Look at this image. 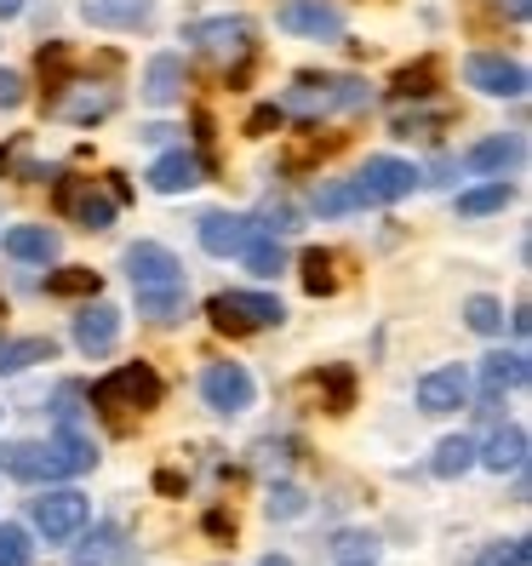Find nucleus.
Wrapping results in <instances>:
<instances>
[{
  "instance_id": "f257e3e1",
  "label": "nucleus",
  "mask_w": 532,
  "mask_h": 566,
  "mask_svg": "<svg viewBox=\"0 0 532 566\" xmlns=\"http://www.w3.org/2000/svg\"><path fill=\"white\" fill-rule=\"evenodd\" d=\"M413 184H418V166L413 160L373 155L355 178L315 189V212L321 218H344V212H361V207H389V201H401V195H413Z\"/></svg>"
},
{
  "instance_id": "f03ea898",
  "label": "nucleus",
  "mask_w": 532,
  "mask_h": 566,
  "mask_svg": "<svg viewBox=\"0 0 532 566\" xmlns=\"http://www.w3.org/2000/svg\"><path fill=\"white\" fill-rule=\"evenodd\" d=\"M97 452L86 436H75V429H63V436L52 447L41 441H18V447H0V470H7L12 481H29V486H46V481H63V475H81L92 470Z\"/></svg>"
},
{
  "instance_id": "7ed1b4c3",
  "label": "nucleus",
  "mask_w": 532,
  "mask_h": 566,
  "mask_svg": "<svg viewBox=\"0 0 532 566\" xmlns=\"http://www.w3.org/2000/svg\"><path fill=\"white\" fill-rule=\"evenodd\" d=\"M373 104V92L350 81V75H298L286 92H281V115L292 120H326V115H355V109H367Z\"/></svg>"
},
{
  "instance_id": "20e7f679",
  "label": "nucleus",
  "mask_w": 532,
  "mask_h": 566,
  "mask_svg": "<svg viewBox=\"0 0 532 566\" xmlns=\"http://www.w3.org/2000/svg\"><path fill=\"white\" fill-rule=\"evenodd\" d=\"M160 395H166V384H160L155 366H149V360H126V366H115L109 378L92 384V407L104 412L109 423H126V418L155 412Z\"/></svg>"
},
{
  "instance_id": "39448f33",
  "label": "nucleus",
  "mask_w": 532,
  "mask_h": 566,
  "mask_svg": "<svg viewBox=\"0 0 532 566\" xmlns=\"http://www.w3.org/2000/svg\"><path fill=\"white\" fill-rule=\"evenodd\" d=\"M207 315H212L218 332H229V338H252V332H270V326L286 321L275 292H218L207 304Z\"/></svg>"
},
{
  "instance_id": "423d86ee",
  "label": "nucleus",
  "mask_w": 532,
  "mask_h": 566,
  "mask_svg": "<svg viewBox=\"0 0 532 566\" xmlns=\"http://www.w3.org/2000/svg\"><path fill=\"white\" fill-rule=\"evenodd\" d=\"M86 521H92V504H86V497H81L75 486L35 497V526L46 532V544H70V538H81Z\"/></svg>"
},
{
  "instance_id": "0eeeda50",
  "label": "nucleus",
  "mask_w": 532,
  "mask_h": 566,
  "mask_svg": "<svg viewBox=\"0 0 532 566\" xmlns=\"http://www.w3.org/2000/svg\"><path fill=\"white\" fill-rule=\"evenodd\" d=\"M201 401L212 412H223V418L247 412L252 407V373H247L241 360H212L207 373H201Z\"/></svg>"
},
{
  "instance_id": "6e6552de",
  "label": "nucleus",
  "mask_w": 532,
  "mask_h": 566,
  "mask_svg": "<svg viewBox=\"0 0 532 566\" xmlns=\"http://www.w3.org/2000/svg\"><path fill=\"white\" fill-rule=\"evenodd\" d=\"M463 81H470L476 92H487V97H526V70L504 52H476L470 63H463Z\"/></svg>"
},
{
  "instance_id": "1a4fd4ad",
  "label": "nucleus",
  "mask_w": 532,
  "mask_h": 566,
  "mask_svg": "<svg viewBox=\"0 0 532 566\" xmlns=\"http://www.w3.org/2000/svg\"><path fill=\"white\" fill-rule=\"evenodd\" d=\"M252 35L258 29L247 18H201V23H189L184 29V41L195 52H207V57H236V52H252Z\"/></svg>"
},
{
  "instance_id": "9d476101",
  "label": "nucleus",
  "mask_w": 532,
  "mask_h": 566,
  "mask_svg": "<svg viewBox=\"0 0 532 566\" xmlns=\"http://www.w3.org/2000/svg\"><path fill=\"white\" fill-rule=\"evenodd\" d=\"M126 281H132V292H144V286H178L184 281V263H178V252H166L160 241H138V247H126Z\"/></svg>"
},
{
  "instance_id": "9b49d317",
  "label": "nucleus",
  "mask_w": 532,
  "mask_h": 566,
  "mask_svg": "<svg viewBox=\"0 0 532 566\" xmlns=\"http://www.w3.org/2000/svg\"><path fill=\"white\" fill-rule=\"evenodd\" d=\"M275 23L286 35H310V41H338L344 35V12L332 0H286L275 12Z\"/></svg>"
},
{
  "instance_id": "f8f14e48",
  "label": "nucleus",
  "mask_w": 532,
  "mask_h": 566,
  "mask_svg": "<svg viewBox=\"0 0 532 566\" xmlns=\"http://www.w3.org/2000/svg\"><path fill=\"white\" fill-rule=\"evenodd\" d=\"M58 207L81 229H109L115 223V195L92 189V184H75V178H58Z\"/></svg>"
},
{
  "instance_id": "ddd939ff",
  "label": "nucleus",
  "mask_w": 532,
  "mask_h": 566,
  "mask_svg": "<svg viewBox=\"0 0 532 566\" xmlns=\"http://www.w3.org/2000/svg\"><path fill=\"white\" fill-rule=\"evenodd\" d=\"M201 178H207V166H201V155H195V149H166L149 166V189L155 195H184V189H195Z\"/></svg>"
},
{
  "instance_id": "4468645a",
  "label": "nucleus",
  "mask_w": 532,
  "mask_h": 566,
  "mask_svg": "<svg viewBox=\"0 0 532 566\" xmlns=\"http://www.w3.org/2000/svg\"><path fill=\"white\" fill-rule=\"evenodd\" d=\"M258 235V223L241 218V212H207L201 218V247L212 258H241V247Z\"/></svg>"
},
{
  "instance_id": "2eb2a0df",
  "label": "nucleus",
  "mask_w": 532,
  "mask_h": 566,
  "mask_svg": "<svg viewBox=\"0 0 532 566\" xmlns=\"http://www.w3.org/2000/svg\"><path fill=\"white\" fill-rule=\"evenodd\" d=\"M463 401H470V373L463 366H441V373H429L424 384H418V407L424 412H458Z\"/></svg>"
},
{
  "instance_id": "dca6fc26",
  "label": "nucleus",
  "mask_w": 532,
  "mask_h": 566,
  "mask_svg": "<svg viewBox=\"0 0 532 566\" xmlns=\"http://www.w3.org/2000/svg\"><path fill=\"white\" fill-rule=\"evenodd\" d=\"M115 338H121V310H115V304H86V310L75 315V344H81L86 355H109Z\"/></svg>"
},
{
  "instance_id": "f3484780",
  "label": "nucleus",
  "mask_w": 532,
  "mask_h": 566,
  "mask_svg": "<svg viewBox=\"0 0 532 566\" xmlns=\"http://www.w3.org/2000/svg\"><path fill=\"white\" fill-rule=\"evenodd\" d=\"M81 18L92 29H144L155 18V0H81Z\"/></svg>"
},
{
  "instance_id": "a211bd4d",
  "label": "nucleus",
  "mask_w": 532,
  "mask_h": 566,
  "mask_svg": "<svg viewBox=\"0 0 532 566\" xmlns=\"http://www.w3.org/2000/svg\"><path fill=\"white\" fill-rule=\"evenodd\" d=\"M144 97H149L155 109H166V104H178V97H184V57H178V52H155V57H149Z\"/></svg>"
},
{
  "instance_id": "6ab92c4d",
  "label": "nucleus",
  "mask_w": 532,
  "mask_h": 566,
  "mask_svg": "<svg viewBox=\"0 0 532 566\" xmlns=\"http://www.w3.org/2000/svg\"><path fill=\"white\" fill-rule=\"evenodd\" d=\"M7 247L12 258H23V263H52L58 252H63V241H58V229H46V223H12L7 229Z\"/></svg>"
},
{
  "instance_id": "aec40b11",
  "label": "nucleus",
  "mask_w": 532,
  "mask_h": 566,
  "mask_svg": "<svg viewBox=\"0 0 532 566\" xmlns=\"http://www.w3.org/2000/svg\"><path fill=\"white\" fill-rule=\"evenodd\" d=\"M526 373H532V366H526V355H521V349H498V355H487V360H481V389H487V407H492L504 389H521V384H526Z\"/></svg>"
},
{
  "instance_id": "412c9836",
  "label": "nucleus",
  "mask_w": 532,
  "mask_h": 566,
  "mask_svg": "<svg viewBox=\"0 0 532 566\" xmlns=\"http://www.w3.org/2000/svg\"><path fill=\"white\" fill-rule=\"evenodd\" d=\"M138 315L149 321V326H178L184 315H189V286L178 281V286H144L138 292Z\"/></svg>"
},
{
  "instance_id": "4be33fe9",
  "label": "nucleus",
  "mask_w": 532,
  "mask_h": 566,
  "mask_svg": "<svg viewBox=\"0 0 532 566\" xmlns=\"http://www.w3.org/2000/svg\"><path fill=\"white\" fill-rule=\"evenodd\" d=\"M476 463H487L492 475H504V470H526V429H521V423L498 429V436L487 441V452H476Z\"/></svg>"
},
{
  "instance_id": "5701e85b",
  "label": "nucleus",
  "mask_w": 532,
  "mask_h": 566,
  "mask_svg": "<svg viewBox=\"0 0 532 566\" xmlns=\"http://www.w3.org/2000/svg\"><path fill=\"white\" fill-rule=\"evenodd\" d=\"M515 160H521V138H481L470 155H463V166L481 172V178H504Z\"/></svg>"
},
{
  "instance_id": "b1692460",
  "label": "nucleus",
  "mask_w": 532,
  "mask_h": 566,
  "mask_svg": "<svg viewBox=\"0 0 532 566\" xmlns=\"http://www.w3.org/2000/svg\"><path fill=\"white\" fill-rule=\"evenodd\" d=\"M510 195H515V189H510L504 178H492V184H476V189H463V195H458V212H463V218H487V212H504V207H510Z\"/></svg>"
},
{
  "instance_id": "393cba45",
  "label": "nucleus",
  "mask_w": 532,
  "mask_h": 566,
  "mask_svg": "<svg viewBox=\"0 0 532 566\" xmlns=\"http://www.w3.org/2000/svg\"><path fill=\"white\" fill-rule=\"evenodd\" d=\"M470 463H476V441H470V436H452V441H441V447H436L429 470H436L441 481H458L463 470H470Z\"/></svg>"
},
{
  "instance_id": "a878e982",
  "label": "nucleus",
  "mask_w": 532,
  "mask_h": 566,
  "mask_svg": "<svg viewBox=\"0 0 532 566\" xmlns=\"http://www.w3.org/2000/svg\"><path fill=\"white\" fill-rule=\"evenodd\" d=\"M52 355H58L52 338H12V344H0V373H23V366L52 360Z\"/></svg>"
},
{
  "instance_id": "bb28decb",
  "label": "nucleus",
  "mask_w": 532,
  "mask_h": 566,
  "mask_svg": "<svg viewBox=\"0 0 532 566\" xmlns=\"http://www.w3.org/2000/svg\"><path fill=\"white\" fill-rule=\"evenodd\" d=\"M126 560V538L115 526H97L92 538L81 544V566H121Z\"/></svg>"
},
{
  "instance_id": "cd10ccee",
  "label": "nucleus",
  "mask_w": 532,
  "mask_h": 566,
  "mask_svg": "<svg viewBox=\"0 0 532 566\" xmlns=\"http://www.w3.org/2000/svg\"><path fill=\"white\" fill-rule=\"evenodd\" d=\"M241 258H247V270L252 275H281L286 270V247H281V235H252L247 247H241Z\"/></svg>"
},
{
  "instance_id": "c85d7f7f",
  "label": "nucleus",
  "mask_w": 532,
  "mask_h": 566,
  "mask_svg": "<svg viewBox=\"0 0 532 566\" xmlns=\"http://www.w3.org/2000/svg\"><path fill=\"white\" fill-rule=\"evenodd\" d=\"M304 292L310 297H326V292H338V258L332 252H304Z\"/></svg>"
},
{
  "instance_id": "c756f323",
  "label": "nucleus",
  "mask_w": 532,
  "mask_h": 566,
  "mask_svg": "<svg viewBox=\"0 0 532 566\" xmlns=\"http://www.w3.org/2000/svg\"><path fill=\"white\" fill-rule=\"evenodd\" d=\"M436 81H441V57H418V63H407V70L395 75V92L401 97H429Z\"/></svg>"
},
{
  "instance_id": "7c9ffc66",
  "label": "nucleus",
  "mask_w": 532,
  "mask_h": 566,
  "mask_svg": "<svg viewBox=\"0 0 532 566\" xmlns=\"http://www.w3.org/2000/svg\"><path fill=\"white\" fill-rule=\"evenodd\" d=\"M58 115H63V120H81V126H86V120H104V115H115V92H92V86H86L81 97L58 104Z\"/></svg>"
},
{
  "instance_id": "2f4dec72",
  "label": "nucleus",
  "mask_w": 532,
  "mask_h": 566,
  "mask_svg": "<svg viewBox=\"0 0 532 566\" xmlns=\"http://www.w3.org/2000/svg\"><path fill=\"white\" fill-rule=\"evenodd\" d=\"M97 286H104V281H97V270H52L46 275V292L52 297H97Z\"/></svg>"
},
{
  "instance_id": "473e14b6",
  "label": "nucleus",
  "mask_w": 532,
  "mask_h": 566,
  "mask_svg": "<svg viewBox=\"0 0 532 566\" xmlns=\"http://www.w3.org/2000/svg\"><path fill=\"white\" fill-rule=\"evenodd\" d=\"M463 321H470V332H481V338H498V332H504V304H498V297H470Z\"/></svg>"
},
{
  "instance_id": "72a5a7b5",
  "label": "nucleus",
  "mask_w": 532,
  "mask_h": 566,
  "mask_svg": "<svg viewBox=\"0 0 532 566\" xmlns=\"http://www.w3.org/2000/svg\"><path fill=\"white\" fill-rule=\"evenodd\" d=\"M41 81H46V92L58 97V92H70V52H63L58 41L41 52Z\"/></svg>"
},
{
  "instance_id": "f704fd0d",
  "label": "nucleus",
  "mask_w": 532,
  "mask_h": 566,
  "mask_svg": "<svg viewBox=\"0 0 532 566\" xmlns=\"http://www.w3.org/2000/svg\"><path fill=\"white\" fill-rule=\"evenodd\" d=\"M476 566H532V544L526 538H504V544H492Z\"/></svg>"
},
{
  "instance_id": "c9c22d12",
  "label": "nucleus",
  "mask_w": 532,
  "mask_h": 566,
  "mask_svg": "<svg viewBox=\"0 0 532 566\" xmlns=\"http://www.w3.org/2000/svg\"><path fill=\"white\" fill-rule=\"evenodd\" d=\"M0 178H41L35 166H29V144L23 138H12L7 149H0Z\"/></svg>"
},
{
  "instance_id": "e433bc0d",
  "label": "nucleus",
  "mask_w": 532,
  "mask_h": 566,
  "mask_svg": "<svg viewBox=\"0 0 532 566\" xmlns=\"http://www.w3.org/2000/svg\"><path fill=\"white\" fill-rule=\"evenodd\" d=\"M0 566H29V532L0 526Z\"/></svg>"
},
{
  "instance_id": "4c0bfd02",
  "label": "nucleus",
  "mask_w": 532,
  "mask_h": 566,
  "mask_svg": "<svg viewBox=\"0 0 532 566\" xmlns=\"http://www.w3.org/2000/svg\"><path fill=\"white\" fill-rule=\"evenodd\" d=\"M270 515H275V521L304 515V492H298V486H270Z\"/></svg>"
},
{
  "instance_id": "58836bf2",
  "label": "nucleus",
  "mask_w": 532,
  "mask_h": 566,
  "mask_svg": "<svg viewBox=\"0 0 532 566\" xmlns=\"http://www.w3.org/2000/svg\"><path fill=\"white\" fill-rule=\"evenodd\" d=\"M258 229H263V235H286V229H298V212H292L286 201H275L270 212H263V223H258Z\"/></svg>"
},
{
  "instance_id": "ea45409f",
  "label": "nucleus",
  "mask_w": 532,
  "mask_h": 566,
  "mask_svg": "<svg viewBox=\"0 0 532 566\" xmlns=\"http://www.w3.org/2000/svg\"><path fill=\"white\" fill-rule=\"evenodd\" d=\"M373 549H378V544H373V538H361V532H344V538H338V555H344V566H355L361 555L373 560Z\"/></svg>"
},
{
  "instance_id": "a19ab883",
  "label": "nucleus",
  "mask_w": 532,
  "mask_h": 566,
  "mask_svg": "<svg viewBox=\"0 0 532 566\" xmlns=\"http://www.w3.org/2000/svg\"><path fill=\"white\" fill-rule=\"evenodd\" d=\"M23 97H29V92H23V81H18L12 70H0V109H18Z\"/></svg>"
},
{
  "instance_id": "79ce46f5",
  "label": "nucleus",
  "mask_w": 532,
  "mask_h": 566,
  "mask_svg": "<svg viewBox=\"0 0 532 566\" xmlns=\"http://www.w3.org/2000/svg\"><path fill=\"white\" fill-rule=\"evenodd\" d=\"M281 120H286V115H281L275 104H263V109H258V115L247 120V132H270V126H281Z\"/></svg>"
},
{
  "instance_id": "37998d69",
  "label": "nucleus",
  "mask_w": 532,
  "mask_h": 566,
  "mask_svg": "<svg viewBox=\"0 0 532 566\" xmlns=\"http://www.w3.org/2000/svg\"><path fill=\"white\" fill-rule=\"evenodd\" d=\"M350 407V373H332V412Z\"/></svg>"
},
{
  "instance_id": "c03bdc74",
  "label": "nucleus",
  "mask_w": 532,
  "mask_h": 566,
  "mask_svg": "<svg viewBox=\"0 0 532 566\" xmlns=\"http://www.w3.org/2000/svg\"><path fill=\"white\" fill-rule=\"evenodd\" d=\"M510 326H515V338H526V332H532V310H526V304H521V310H515V315H510Z\"/></svg>"
},
{
  "instance_id": "a18cd8bd",
  "label": "nucleus",
  "mask_w": 532,
  "mask_h": 566,
  "mask_svg": "<svg viewBox=\"0 0 532 566\" xmlns=\"http://www.w3.org/2000/svg\"><path fill=\"white\" fill-rule=\"evenodd\" d=\"M504 7H510V18L521 23V18H526V7H532V0H504Z\"/></svg>"
},
{
  "instance_id": "49530a36",
  "label": "nucleus",
  "mask_w": 532,
  "mask_h": 566,
  "mask_svg": "<svg viewBox=\"0 0 532 566\" xmlns=\"http://www.w3.org/2000/svg\"><path fill=\"white\" fill-rule=\"evenodd\" d=\"M23 12V0H0V18H18Z\"/></svg>"
},
{
  "instance_id": "de8ad7c7",
  "label": "nucleus",
  "mask_w": 532,
  "mask_h": 566,
  "mask_svg": "<svg viewBox=\"0 0 532 566\" xmlns=\"http://www.w3.org/2000/svg\"><path fill=\"white\" fill-rule=\"evenodd\" d=\"M258 566H292V560H286V555H263Z\"/></svg>"
},
{
  "instance_id": "09e8293b",
  "label": "nucleus",
  "mask_w": 532,
  "mask_h": 566,
  "mask_svg": "<svg viewBox=\"0 0 532 566\" xmlns=\"http://www.w3.org/2000/svg\"><path fill=\"white\" fill-rule=\"evenodd\" d=\"M355 566H361V560H355Z\"/></svg>"
}]
</instances>
